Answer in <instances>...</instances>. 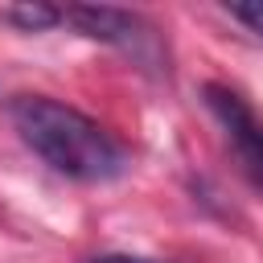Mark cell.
<instances>
[{
	"label": "cell",
	"mask_w": 263,
	"mask_h": 263,
	"mask_svg": "<svg viewBox=\"0 0 263 263\" xmlns=\"http://www.w3.org/2000/svg\"><path fill=\"white\" fill-rule=\"evenodd\" d=\"M21 140L62 177L82 185H107L127 173V152L107 127H99L78 107H66L49 95H21L8 107Z\"/></svg>",
	"instance_id": "cell-1"
},
{
	"label": "cell",
	"mask_w": 263,
	"mask_h": 263,
	"mask_svg": "<svg viewBox=\"0 0 263 263\" xmlns=\"http://www.w3.org/2000/svg\"><path fill=\"white\" fill-rule=\"evenodd\" d=\"M62 21H70L78 33H86L103 45H115L140 70H148L156 78H168V45H164L160 29L148 25L140 12L111 8V4H70L62 12Z\"/></svg>",
	"instance_id": "cell-2"
},
{
	"label": "cell",
	"mask_w": 263,
	"mask_h": 263,
	"mask_svg": "<svg viewBox=\"0 0 263 263\" xmlns=\"http://www.w3.org/2000/svg\"><path fill=\"white\" fill-rule=\"evenodd\" d=\"M201 95H205V107L214 111V119L222 123L226 144L238 156L242 173L251 177V185L263 189V123L255 119V111L247 107V99L238 90L222 86V82H205Z\"/></svg>",
	"instance_id": "cell-3"
},
{
	"label": "cell",
	"mask_w": 263,
	"mask_h": 263,
	"mask_svg": "<svg viewBox=\"0 0 263 263\" xmlns=\"http://www.w3.org/2000/svg\"><path fill=\"white\" fill-rule=\"evenodd\" d=\"M0 21H8L21 33H41L62 21V8L41 4V0H16V4H0Z\"/></svg>",
	"instance_id": "cell-4"
},
{
	"label": "cell",
	"mask_w": 263,
	"mask_h": 263,
	"mask_svg": "<svg viewBox=\"0 0 263 263\" xmlns=\"http://www.w3.org/2000/svg\"><path fill=\"white\" fill-rule=\"evenodd\" d=\"M226 12L234 21H242L255 37H263V0H251V4H226Z\"/></svg>",
	"instance_id": "cell-5"
},
{
	"label": "cell",
	"mask_w": 263,
	"mask_h": 263,
	"mask_svg": "<svg viewBox=\"0 0 263 263\" xmlns=\"http://www.w3.org/2000/svg\"><path fill=\"white\" fill-rule=\"evenodd\" d=\"M90 263H156V259H144V255H123V251H111V255H95Z\"/></svg>",
	"instance_id": "cell-6"
}]
</instances>
